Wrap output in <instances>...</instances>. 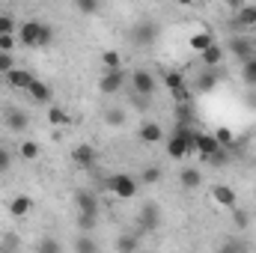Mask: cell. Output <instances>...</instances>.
<instances>
[{
  "instance_id": "cell-1",
  "label": "cell",
  "mask_w": 256,
  "mask_h": 253,
  "mask_svg": "<svg viewBox=\"0 0 256 253\" xmlns=\"http://www.w3.org/2000/svg\"><path fill=\"white\" fill-rule=\"evenodd\" d=\"M18 39H21L24 48H42V45H51V42H54V30H51V24L30 18V21L21 24Z\"/></svg>"
},
{
  "instance_id": "cell-2",
  "label": "cell",
  "mask_w": 256,
  "mask_h": 253,
  "mask_svg": "<svg viewBox=\"0 0 256 253\" xmlns=\"http://www.w3.org/2000/svg\"><path fill=\"white\" fill-rule=\"evenodd\" d=\"M104 190H110L116 200H131V196H137L140 182L134 176H128V173H114V176L104 179Z\"/></svg>"
},
{
  "instance_id": "cell-3",
  "label": "cell",
  "mask_w": 256,
  "mask_h": 253,
  "mask_svg": "<svg viewBox=\"0 0 256 253\" xmlns=\"http://www.w3.org/2000/svg\"><path fill=\"white\" fill-rule=\"evenodd\" d=\"M131 90L140 98H152L155 96V74L149 68H134L131 72Z\"/></svg>"
},
{
  "instance_id": "cell-4",
  "label": "cell",
  "mask_w": 256,
  "mask_h": 253,
  "mask_svg": "<svg viewBox=\"0 0 256 253\" xmlns=\"http://www.w3.org/2000/svg\"><path fill=\"white\" fill-rule=\"evenodd\" d=\"M158 36H161V24H155V21H140V24L131 27V42L140 45V48L152 45Z\"/></svg>"
},
{
  "instance_id": "cell-5",
  "label": "cell",
  "mask_w": 256,
  "mask_h": 253,
  "mask_svg": "<svg viewBox=\"0 0 256 253\" xmlns=\"http://www.w3.org/2000/svg\"><path fill=\"white\" fill-rule=\"evenodd\" d=\"M220 149H224V146L214 140V134H208V131H196V137H194V152H200V158L212 161Z\"/></svg>"
},
{
  "instance_id": "cell-6",
  "label": "cell",
  "mask_w": 256,
  "mask_h": 253,
  "mask_svg": "<svg viewBox=\"0 0 256 253\" xmlns=\"http://www.w3.org/2000/svg\"><path fill=\"white\" fill-rule=\"evenodd\" d=\"M137 224H140L143 232H155V230L161 226V208H158L155 202H146V206L140 208V214H137Z\"/></svg>"
},
{
  "instance_id": "cell-7",
  "label": "cell",
  "mask_w": 256,
  "mask_h": 253,
  "mask_svg": "<svg viewBox=\"0 0 256 253\" xmlns=\"http://www.w3.org/2000/svg\"><path fill=\"white\" fill-rule=\"evenodd\" d=\"M122 86H126V72H122V68H116V72H102L98 90H102L104 96H114V92H120Z\"/></svg>"
},
{
  "instance_id": "cell-8",
  "label": "cell",
  "mask_w": 256,
  "mask_h": 253,
  "mask_svg": "<svg viewBox=\"0 0 256 253\" xmlns=\"http://www.w3.org/2000/svg\"><path fill=\"white\" fill-rule=\"evenodd\" d=\"M96 149H92V143H78L74 149H72V161L78 164V167H84V170H92L96 167Z\"/></svg>"
},
{
  "instance_id": "cell-9",
  "label": "cell",
  "mask_w": 256,
  "mask_h": 253,
  "mask_svg": "<svg viewBox=\"0 0 256 253\" xmlns=\"http://www.w3.org/2000/svg\"><path fill=\"white\" fill-rule=\"evenodd\" d=\"M226 48H230V54H236V57H242V60L248 63V60H254V48H256V42L250 39V36H232Z\"/></svg>"
},
{
  "instance_id": "cell-10",
  "label": "cell",
  "mask_w": 256,
  "mask_h": 253,
  "mask_svg": "<svg viewBox=\"0 0 256 253\" xmlns=\"http://www.w3.org/2000/svg\"><path fill=\"white\" fill-rule=\"evenodd\" d=\"M74 206H78V214H86V218L98 214V200L92 196V190H74Z\"/></svg>"
},
{
  "instance_id": "cell-11",
  "label": "cell",
  "mask_w": 256,
  "mask_h": 253,
  "mask_svg": "<svg viewBox=\"0 0 256 253\" xmlns=\"http://www.w3.org/2000/svg\"><path fill=\"white\" fill-rule=\"evenodd\" d=\"M212 200H214L220 208H230V212H236V202H238L236 190L230 188V185H214V188H212Z\"/></svg>"
},
{
  "instance_id": "cell-12",
  "label": "cell",
  "mask_w": 256,
  "mask_h": 253,
  "mask_svg": "<svg viewBox=\"0 0 256 253\" xmlns=\"http://www.w3.org/2000/svg\"><path fill=\"white\" fill-rule=\"evenodd\" d=\"M30 212H33V196L18 194V196H12V200H9V214H12V218H18V220H21V218H27Z\"/></svg>"
},
{
  "instance_id": "cell-13",
  "label": "cell",
  "mask_w": 256,
  "mask_h": 253,
  "mask_svg": "<svg viewBox=\"0 0 256 253\" xmlns=\"http://www.w3.org/2000/svg\"><path fill=\"white\" fill-rule=\"evenodd\" d=\"M3 122H6V128H9V131H27V126H30V116H27L21 108H9V110H6V116H3Z\"/></svg>"
},
{
  "instance_id": "cell-14",
  "label": "cell",
  "mask_w": 256,
  "mask_h": 253,
  "mask_svg": "<svg viewBox=\"0 0 256 253\" xmlns=\"http://www.w3.org/2000/svg\"><path fill=\"white\" fill-rule=\"evenodd\" d=\"M6 84L12 86V90H30V84H33V72H27V68H12L9 74H6Z\"/></svg>"
},
{
  "instance_id": "cell-15",
  "label": "cell",
  "mask_w": 256,
  "mask_h": 253,
  "mask_svg": "<svg viewBox=\"0 0 256 253\" xmlns=\"http://www.w3.org/2000/svg\"><path fill=\"white\" fill-rule=\"evenodd\" d=\"M224 57H226V48L214 42L208 51H202V54H200V63H202V68H218V66L224 63Z\"/></svg>"
},
{
  "instance_id": "cell-16",
  "label": "cell",
  "mask_w": 256,
  "mask_h": 253,
  "mask_svg": "<svg viewBox=\"0 0 256 253\" xmlns=\"http://www.w3.org/2000/svg\"><path fill=\"white\" fill-rule=\"evenodd\" d=\"M218 80H220L218 68H202V72L196 74V92H212V90L218 86Z\"/></svg>"
},
{
  "instance_id": "cell-17",
  "label": "cell",
  "mask_w": 256,
  "mask_h": 253,
  "mask_svg": "<svg viewBox=\"0 0 256 253\" xmlns=\"http://www.w3.org/2000/svg\"><path fill=\"white\" fill-rule=\"evenodd\" d=\"M140 140L143 143H161L164 140V128L158 126V122H152V120H146L140 126Z\"/></svg>"
},
{
  "instance_id": "cell-18",
  "label": "cell",
  "mask_w": 256,
  "mask_h": 253,
  "mask_svg": "<svg viewBox=\"0 0 256 253\" xmlns=\"http://www.w3.org/2000/svg\"><path fill=\"white\" fill-rule=\"evenodd\" d=\"M182 188L185 190H196L200 185H202V170L200 167H182Z\"/></svg>"
},
{
  "instance_id": "cell-19",
  "label": "cell",
  "mask_w": 256,
  "mask_h": 253,
  "mask_svg": "<svg viewBox=\"0 0 256 253\" xmlns=\"http://www.w3.org/2000/svg\"><path fill=\"white\" fill-rule=\"evenodd\" d=\"M30 98L33 102H39V104H48L51 102V86L45 84V80H39V78H33V84H30Z\"/></svg>"
},
{
  "instance_id": "cell-20",
  "label": "cell",
  "mask_w": 256,
  "mask_h": 253,
  "mask_svg": "<svg viewBox=\"0 0 256 253\" xmlns=\"http://www.w3.org/2000/svg\"><path fill=\"white\" fill-rule=\"evenodd\" d=\"M164 86L176 96V92H182L185 90V74L182 72H176V68H170V72H164Z\"/></svg>"
},
{
  "instance_id": "cell-21",
  "label": "cell",
  "mask_w": 256,
  "mask_h": 253,
  "mask_svg": "<svg viewBox=\"0 0 256 253\" xmlns=\"http://www.w3.org/2000/svg\"><path fill=\"white\" fill-rule=\"evenodd\" d=\"M36 250H39V253H66L63 250V242H60L57 236H42V238H39V244H36Z\"/></svg>"
},
{
  "instance_id": "cell-22",
  "label": "cell",
  "mask_w": 256,
  "mask_h": 253,
  "mask_svg": "<svg viewBox=\"0 0 256 253\" xmlns=\"http://www.w3.org/2000/svg\"><path fill=\"white\" fill-rule=\"evenodd\" d=\"M74 253H98L96 238H92V236H84V232H78V238H74Z\"/></svg>"
},
{
  "instance_id": "cell-23",
  "label": "cell",
  "mask_w": 256,
  "mask_h": 253,
  "mask_svg": "<svg viewBox=\"0 0 256 253\" xmlns=\"http://www.w3.org/2000/svg\"><path fill=\"white\" fill-rule=\"evenodd\" d=\"M212 45H214V36H212V33H194V36H191V48L196 51V54L208 51Z\"/></svg>"
},
{
  "instance_id": "cell-24",
  "label": "cell",
  "mask_w": 256,
  "mask_h": 253,
  "mask_svg": "<svg viewBox=\"0 0 256 253\" xmlns=\"http://www.w3.org/2000/svg\"><path fill=\"white\" fill-rule=\"evenodd\" d=\"M238 27H244V30L256 27V6H242L238 9Z\"/></svg>"
},
{
  "instance_id": "cell-25",
  "label": "cell",
  "mask_w": 256,
  "mask_h": 253,
  "mask_svg": "<svg viewBox=\"0 0 256 253\" xmlns=\"http://www.w3.org/2000/svg\"><path fill=\"white\" fill-rule=\"evenodd\" d=\"M48 122H51V126H68V122H72V116L66 114L63 108L51 104V108H48Z\"/></svg>"
},
{
  "instance_id": "cell-26",
  "label": "cell",
  "mask_w": 256,
  "mask_h": 253,
  "mask_svg": "<svg viewBox=\"0 0 256 253\" xmlns=\"http://www.w3.org/2000/svg\"><path fill=\"white\" fill-rule=\"evenodd\" d=\"M102 66H104V72H116V68H122V57L108 48V51L102 54Z\"/></svg>"
},
{
  "instance_id": "cell-27",
  "label": "cell",
  "mask_w": 256,
  "mask_h": 253,
  "mask_svg": "<svg viewBox=\"0 0 256 253\" xmlns=\"http://www.w3.org/2000/svg\"><path fill=\"white\" fill-rule=\"evenodd\" d=\"M128 120V114L126 110H122V108H110V110H104V122H108V126H122V122H126Z\"/></svg>"
},
{
  "instance_id": "cell-28",
  "label": "cell",
  "mask_w": 256,
  "mask_h": 253,
  "mask_svg": "<svg viewBox=\"0 0 256 253\" xmlns=\"http://www.w3.org/2000/svg\"><path fill=\"white\" fill-rule=\"evenodd\" d=\"M137 244H140V242H137L134 236H128V232L116 238V250L120 253H137Z\"/></svg>"
},
{
  "instance_id": "cell-29",
  "label": "cell",
  "mask_w": 256,
  "mask_h": 253,
  "mask_svg": "<svg viewBox=\"0 0 256 253\" xmlns=\"http://www.w3.org/2000/svg\"><path fill=\"white\" fill-rule=\"evenodd\" d=\"M194 108L191 104H176V126H191Z\"/></svg>"
},
{
  "instance_id": "cell-30",
  "label": "cell",
  "mask_w": 256,
  "mask_h": 253,
  "mask_svg": "<svg viewBox=\"0 0 256 253\" xmlns=\"http://www.w3.org/2000/svg\"><path fill=\"white\" fill-rule=\"evenodd\" d=\"M146 185H158L161 182V167L158 164H149V167H143V176H140Z\"/></svg>"
},
{
  "instance_id": "cell-31",
  "label": "cell",
  "mask_w": 256,
  "mask_h": 253,
  "mask_svg": "<svg viewBox=\"0 0 256 253\" xmlns=\"http://www.w3.org/2000/svg\"><path fill=\"white\" fill-rule=\"evenodd\" d=\"M21 158H24V161H36V158H39V143L24 140V143H21Z\"/></svg>"
},
{
  "instance_id": "cell-32",
  "label": "cell",
  "mask_w": 256,
  "mask_h": 253,
  "mask_svg": "<svg viewBox=\"0 0 256 253\" xmlns=\"http://www.w3.org/2000/svg\"><path fill=\"white\" fill-rule=\"evenodd\" d=\"M18 248H21V242H18V236H15V232L3 236V244H0V250H3V253H18Z\"/></svg>"
},
{
  "instance_id": "cell-33",
  "label": "cell",
  "mask_w": 256,
  "mask_h": 253,
  "mask_svg": "<svg viewBox=\"0 0 256 253\" xmlns=\"http://www.w3.org/2000/svg\"><path fill=\"white\" fill-rule=\"evenodd\" d=\"M218 253H244V242H238V238H226Z\"/></svg>"
},
{
  "instance_id": "cell-34",
  "label": "cell",
  "mask_w": 256,
  "mask_h": 253,
  "mask_svg": "<svg viewBox=\"0 0 256 253\" xmlns=\"http://www.w3.org/2000/svg\"><path fill=\"white\" fill-rule=\"evenodd\" d=\"M92 226H96V218H86V214H78V230H80L84 236H90V232H92Z\"/></svg>"
},
{
  "instance_id": "cell-35",
  "label": "cell",
  "mask_w": 256,
  "mask_h": 253,
  "mask_svg": "<svg viewBox=\"0 0 256 253\" xmlns=\"http://www.w3.org/2000/svg\"><path fill=\"white\" fill-rule=\"evenodd\" d=\"M15 30V18L12 15H0V36H12Z\"/></svg>"
},
{
  "instance_id": "cell-36",
  "label": "cell",
  "mask_w": 256,
  "mask_h": 253,
  "mask_svg": "<svg viewBox=\"0 0 256 253\" xmlns=\"http://www.w3.org/2000/svg\"><path fill=\"white\" fill-rule=\"evenodd\" d=\"M242 74H244V80H248V84H254V86H256V57H254V60H248V63H244V68H242Z\"/></svg>"
},
{
  "instance_id": "cell-37",
  "label": "cell",
  "mask_w": 256,
  "mask_h": 253,
  "mask_svg": "<svg viewBox=\"0 0 256 253\" xmlns=\"http://www.w3.org/2000/svg\"><path fill=\"white\" fill-rule=\"evenodd\" d=\"M78 12H84V15H92L96 9H98V3L96 0H78V6H74Z\"/></svg>"
},
{
  "instance_id": "cell-38",
  "label": "cell",
  "mask_w": 256,
  "mask_h": 253,
  "mask_svg": "<svg viewBox=\"0 0 256 253\" xmlns=\"http://www.w3.org/2000/svg\"><path fill=\"white\" fill-rule=\"evenodd\" d=\"M214 140H218L220 146H230V143H232V131H230V128H218V131H214Z\"/></svg>"
},
{
  "instance_id": "cell-39",
  "label": "cell",
  "mask_w": 256,
  "mask_h": 253,
  "mask_svg": "<svg viewBox=\"0 0 256 253\" xmlns=\"http://www.w3.org/2000/svg\"><path fill=\"white\" fill-rule=\"evenodd\" d=\"M15 68V60H12V54H0V74H9Z\"/></svg>"
},
{
  "instance_id": "cell-40",
  "label": "cell",
  "mask_w": 256,
  "mask_h": 253,
  "mask_svg": "<svg viewBox=\"0 0 256 253\" xmlns=\"http://www.w3.org/2000/svg\"><path fill=\"white\" fill-rule=\"evenodd\" d=\"M15 48V36H0V54H12Z\"/></svg>"
},
{
  "instance_id": "cell-41",
  "label": "cell",
  "mask_w": 256,
  "mask_h": 253,
  "mask_svg": "<svg viewBox=\"0 0 256 253\" xmlns=\"http://www.w3.org/2000/svg\"><path fill=\"white\" fill-rule=\"evenodd\" d=\"M9 167H12V155H9V152L0 146V173H6Z\"/></svg>"
},
{
  "instance_id": "cell-42",
  "label": "cell",
  "mask_w": 256,
  "mask_h": 253,
  "mask_svg": "<svg viewBox=\"0 0 256 253\" xmlns=\"http://www.w3.org/2000/svg\"><path fill=\"white\" fill-rule=\"evenodd\" d=\"M248 220H250L248 212H238V208H236V224H238V226H248Z\"/></svg>"
}]
</instances>
